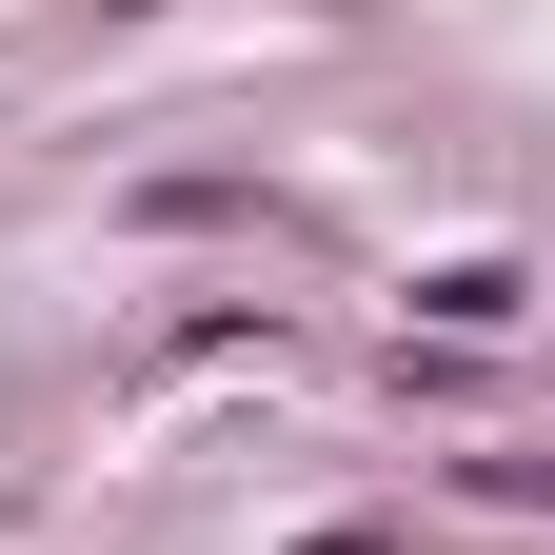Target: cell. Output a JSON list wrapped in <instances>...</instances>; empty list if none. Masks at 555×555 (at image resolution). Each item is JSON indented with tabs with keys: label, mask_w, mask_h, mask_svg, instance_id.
Here are the masks:
<instances>
[{
	"label": "cell",
	"mask_w": 555,
	"mask_h": 555,
	"mask_svg": "<svg viewBox=\"0 0 555 555\" xmlns=\"http://www.w3.org/2000/svg\"><path fill=\"white\" fill-rule=\"evenodd\" d=\"M298 555H397V535H377V516H337V535H298Z\"/></svg>",
	"instance_id": "3"
},
{
	"label": "cell",
	"mask_w": 555,
	"mask_h": 555,
	"mask_svg": "<svg viewBox=\"0 0 555 555\" xmlns=\"http://www.w3.org/2000/svg\"><path fill=\"white\" fill-rule=\"evenodd\" d=\"M416 318H437V337H516L535 278H516V258H416Z\"/></svg>",
	"instance_id": "1"
},
{
	"label": "cell",
	"mask_w": 555,
	"mask_h": 555,
	"mask_svg": "<svg viewBox=\"0 0 555 555\" xmlns=\"http://www.w3.org/2000/svg\"><path fill=\"white\" fill-rule=\"evenodd\" d=\"M476 496H516V516H555V456H476Z\"/></svg>",
	"instance_id": "2"
}]
</instances>
